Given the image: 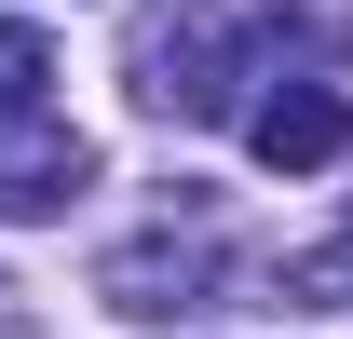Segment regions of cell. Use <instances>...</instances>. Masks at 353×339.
Returning <instances> with one entry per match:
<instances>
[{"label":"cell","mask_w":353,"mask_h":339,"mask_svg":"<svg viewBox=\"0 0 353 339\" xmlns=\"http://www.w3.org/2000/svg\"><path fill=\"white\" fill-rule=\"evenodd\" d=\"M245 28H231L218 0H150L136 14V95L163 109V123H231L245 109Z\"/></svg>","instance_id":"6da1fadb"},{"label":"cell","mask_w":353,"mask_h":339,"mask_svg":"<svg viewBox=\"0 0 353 339\" xmlns=\"http://www.w3.org/2000/svg\"><path fill=\"white\" fill-rule=\"evenodd\" d=\"M82 176H95L82 123H54L41 95H0V217H68Z\"/></svg>","instance_id":"7a4b0ae2"},{"label":"cell","mask_w":353,"mask_h":339,"mask_svg":"<svg viewBox=\"0 0 353 339\" xmlns=\"http://www.w3.org/2000/svg\"><path fill=\"white\" fill-rule=\"evenodd\" d=\"M245 150H259L272 176L340 163V150H353V95H326V82H285V95H259V109H245Z\"/></svg>","instance_id":"3957f363"},{"label":"cell","mask_w":353,"mask_h":339,"mask_svg":"<svg viewBox=\"0 0 353 339\" xmlns=\"http://www.w3.org/2000/svg\"><path fill=\"white\" fill-rule=\"evenodd\" d=\"M95 285L123 298V312H190V298L218 285V245H204V231H150V245H109Z\"/></svg>","instance_id":"277c9868"},{"label":"cell","mask_w":353,"mask_h":339,"mask_svg":"<svg viewBox=\"0 0 353 339\" xmlns=\"http://www.w3.org/2000/svg\"><path fill=\"white\" fill-rule=\"evenodd\" d=\"M285 312H353V245H299L285 258Z\"/></svg>","instance_id":"5b68a950"},{"label":"cell","mask_w":353,"mask_h":339,"mask_svg":"<svg viewBox=\"0 0 353 339\" xmlns=\"http://www.w3.org/2000/svg\"><path fill=\"white\" fill-rule=\"evenodd\" d=\"M41 68H54L41 28H14V14H0V95H41Z\"/></svg>","instance_id":"8992f818"},{"label":"cell","mask_w":353,"mask_h":339,"mask_svg":"<svg viewBox=\"0 0 353 339\" xmlns=\"http://www.w3.org/2000/svg\"><path fill=\"white\" fill-rule=\"evenodd\" d=\"M14 326H28V312H14V285H0V339H14Z\"/></svg>","instance_id":"52a82bcc"}]
</instances>
